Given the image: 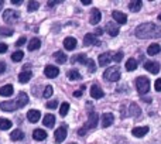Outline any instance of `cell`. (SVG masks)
<instances>
[{"mask_svg": "<svg viewBox=\"0 0 161 144\" xmlns=\"http://www.w3.org/2000/svg\"><path fill=\"white\" fill-rule=\"evenodd\" d=\"M69 144H76V143H69Z\"/></svg>", "mask_w": 161, "mask_h": 144, "instance_id": "9f6ffc18", "label": "cell"}, {"mask_svg": "<svg viewBox=\"0 0 161 144\" xmlns=\"http://www.w3.org/2000/svg\"><path fill=\"white\" fill-rule=\"evenodd\" d=\"M44 74L47 78L53 79V78H57L59 75V69H58V67H55V65H47L44 69Z\"/></svg>", "mask_w": 161, "mask_h": 144, "instance_id": "52a82bcc", "label": "cell"}, {"mask_svg": "<svg viewBox=\"0 0 161 144\" xmlns=\"http://www.w3.org/2000/svg\"><path fill=\"white\" fill-rule=\"evenodd\" d=\"M42 96L45 97V99H48V97L53 96V86L51 85H47L44 88V92H42Z\"/></svg>", "mask_w": 161, "mask_h": 144, "instance_id": "f35d334b", "label": "cell"}, {"mask_svg": "<svg viewBox=\"0 0 161 144\" xmlns=\"http://www.w3.org/2000/svg\"><path fill=\"white\" fill-rule=\"evenodd\" d=\"M147 133H148L147 126H143V127H134L133 130H131V134H133L134 137H144Z\"/></svg>", "mask_w": 161, "mask_h": 144, "instance_id": "ffe728a7", "label": "cell"}, {"mask_svg": "<svg viewBox=\"0 0 161 144\" xmlns=\"http://www.w3.org/2000/svg\"><path fill=\"white\" fill-rule=\"evenodd\" d=\"M154 88H156L157 92H161V78H158V79L154 82Z\"/></svg>", "mask_w": 161, "mask_h": 144, "instance_id": "7bdbcfd3", "label": "cell"}, {"mask_svg": "<svg viewBox=\"0 0 161 144\" xmlns=\"http://www.w3.org/2000/svg\"><path fill=\"white\" fill-rule=\"evenodd\" d=\"M0 109L4 112H14L19 109V106H17L16 102H13V100H7V102H2L0 103Z\"/></svg>", "mask_w": 161, "mask_h": 144, "instance_id": "ba28073f", "label": "cell"}, {"mask_svg": "<svg viewBox=\"0 0 161 144\" xmlns=\"http://www.w3.org/2000/svg\"><path fill=\"white\" fill-rule=\"evenodd\" d=\"M123 59V53L122 51H119V53H116L113 55V61H116V62H120Z\"/></svg>", "mask_w": 161, "mask_h": 144, "instance_id": "b9f144b4", "label": "cell"}, {"mask_svg": "<svg viewBox=\"0 0 161 144\" xmlns=\"http://www.w3.org/2000/svg\"><path fill=\"white\" fill-rule=\"evenodd\" d=\"M53 57L58 64H65V62H67V54H64L62 51H57Z\"/></svg>", "mask_w": 161, "mask_h": 144, "instance_id": "f1b7e54d", "label": "cell"}, {"mask_svg": "<svg viewBox=\"0 0 161 144\" xmlns=\"http://www.w3.org/2000/svg\"><path fill=\"white\" fill-rule=\"evenodd\" d=\"M13 33L14 31L8 27H0V36H3V37H10V36H13Z\"/></svg>", "mask_w": 161, "mask_h": 144, "instance_id": "8d00e7d4", "label": "cell"}, {"mask_svg": "<svg viewBox=\"0 0 161 144\" xmlns=\"http://www.w3.org/2000/svg\"><path fill=\"white\" fill-rule=\"evenodd\" d=\"M71 61H72V64H76V62H78V64H82V65L88 64V58H86L85 54H78V55H75Z\"/></svg>", "mask_w": 161, "mask_h": 144, "instance_id": "d4e9b609", "label": "cell"}, {"mask_svg": "<svg viewBox=\"0 0 161 144\" xmlns=\"http://www.w3.org/2000/svg\"><path fill=\"white\" fill-rule=\"evenodd\" d=\"M134 36L140 40L161 38V25L154 23H143L134 30Z\"/></svg>", "mask_w": 161, "mask_h": 144, "instance_id": "6da1fadb", "label": "cell"}, {"mask_svg": "<svg viewBox=\"0 0 161 144\" xmlns=\"http://www.w3.org/2000/svg\"><path fill=\"white\" fill-rule=\"evenodd\" d=\"M91 96L93 97V99H100V97L105 96V92L102 91V88L97 85H93L91 88Z\"/></svg>", "mask_w": 161, "mask_h": 144, "instance_id": "9a60e30c", "label": "cell"}, {"mask_svg": "<svg viewBox=\"0 0 161 144\" xmlns=\"http://www.w3.org/2000/svg\"><path fill=\"white\" fill-rule=\"evenodd\" d=\"M38 6H40V3L37 2V0H33V2H28V6H27V10L30 11H36L37 8H38Z\"/></svg>", "mask_w": 161, "mask_h": 144, "instance_id": "74e56055", "label": "cell"}, {"mask_svg": "<svg viewBox=\"0 0 161 144\" xmlns=\"http://www.w3.org/2000/svg\"><path fill=\"white\" fill-rule=\"evenodd\" d=\"M4 71H6V64L3 61H0V74H3Z\"/></svg>", "mask_w": 161, "mask_h": 144, "instance_id": "7dc6e473", "label": "cell"}, {"mask_svg": "<svg viewBox=\"0 0 161 144\" xmlns=\"http://www.w3.org/2000/svg\"><path fill=\"white\" fill-rule=\"evenodd\" d=\"M160 51H161V47H160V44H151V45H148V48H147V54L148 55H157V54H160Z\"/></svg>", "mask_w": 161, "mask_h": 144, "instance_id": "484cf974", "label": "cell"}, {"mask_svg": "<svg viewBox=\"0 0 161 144\" xmlns=\"http://www.w3.org/2000/svg\"><path fill=\"white\" fill-rule=\"evenodd\" d=\"M112 59H113L112 53L100 54V55H99V65H100V67H106V65H109L112 62Z\"/></svg>", "mask_w": 161, "mask_h": 144, "instance_id": "7c38bea8", "label": "cell"}, {"mask_svg": "<svg viewBox=\"0 0 161 144\" xmlns=\"http://www.w3.org/2000/svg\"><path fill=\"white\" fill-rule=\"evenodd\" d=\"M68 112H69V103L64 102V103L61 105V108H59V114H61V116L64 117V116H67Z\"/></svg>", "mask_w": 161, "mask_h": 144, "instance_id": "e575fe53", "label": "cell"}, {"mask_svg": "<svg viewBox=\"0 0 161 144\" xmlns=\"http://www.w3.org/2000/svg\"><path fill=\"white\" fill-rule=\"evenodd\" d=\"M114 122V116L112 113H103L102 114V127H109Z\"/></svg>", "mask_w": 161, "mask_h": 144, "instance_id": "4fadbf2b", "label": "cell"}, {"mask_svg": "<svg viewBox=\"0 0 161 144\" xmlns=\"http://www.w3.org/2000/svg\"><path fill=\"white\" fill-rule=\"evenodd\" d=\"M13 92H14L13 86H11V85H4V86H2V88H0V96L8 97V96H11V95H13Z\"/></svg>", "mask_w": 161, "mask_h": 144, "instance_id": "cb8c5ba5", "label": "cell"}, {"mask_svg": "<svg viewBox=\"0 0 161 144\" xmlns=\"http://www.w3.org/2000/svg\"><path fill=\"white\" fill-rule=\"evenodd\" d=\"M16 103H17V106H19V109L27 105V103H28V96H27V93H25V92H20V93L17 95Z\"/></svg>", "mask_w": 161, "mask_h": 144, "instance_id": "ac0fdd59", "label": "cell"}, {"mask_svg": "<svg viewBox=\"0 0 161 144\" xmlns=\"http://www.w3.org/2000/svg\"><path fill=\"white\" fill-rule=\"evenodd\" d=\"M3 4H4V0H0V10H2V7H3Z\"/></svg>", "mask_w": 161, "mask_h": 144, "instance_id": "db71d44e", "label": "cell"}, {"mask_svg": "<svg viewBox=\"0 0 161 144\" xmlns=\"http://www.w3.org/2000/svg\"><path fill=\"white\" fill-rule=\"evenodd\" d=\"M83 44L85 45H100V41L96 38V36L92 33L86 34L85 37H83Z\"/></svg>", "mask_w": 161, "mask_h": 144, "instance_id": "30bf717a", "label": "cell"}, {"mask_svg": "<svg viewBox=\"0 0 161 144\" xmlns=\"http://www.w3.org/2000/svg\"><path fill=\"white\" fill-rule=\"evenodd\" d=\"M86 131H88V130H86V129L80 127V129H79V130H78V134H79V136H80V137H83V136H85V134H86Z\"/></svg>", "mask_w": 161, "mask_h": 144, "instance_id": "bcb514c9", "label": "cell"}, {"mask_svg": "<svg viewBox=\"0 0 161 144\" xmlns=\"http://www.w3.org/2000/svg\"><path fill=\"white\" fill-rule=\"evenodd\" d=\"M20 16L19 13H17L16 10H13V8H8V10H6L4 13H3V20H4L7 24H16L17 21H19Z\"/></svg>", "mask_w": 161, "mask_h": 144, "instance_id": "277c9868", "label": "cell"}, {"mask_svg": "<svg viewBox=\"0 0 161 144\" xmlns=\"http://www.w3.org/2000/svg\"><path fill=\"white\" fill-rule=\"evenodd\" d=\"M120 76H122V74H120L119 67H110L103 74V78L106 80H109V82H117L120 79Z\"/></svg>", "mask_w": 161, "mask_h": 144, "instance_id": "7a4b0ae2", "label": "cell"}, {"mask_svg": "<svg viewBox=\"0 0 161 144\" xmlns=\"http://www.w3.org/2000/svg\"><path fill=\"white\" fill-rule=\"evenodd\" d=\"M33 139L37 140V141H42V140L47 139V133H45L42 129H36L33 131Z\"/></svg>", "mask_w": 161, "mask_h": 144, "instance_id": "44dd1931", "label": "cell"}, {"mask_svg": "<svg viewBox=\"0 0 161 144\" xmlns=\"http://www.w3.org/2000/svg\"><path fill=\"white\" fill-rule=\"evenodd\" d=\"M67 127L65 126H61L55 130V134H54V139H55V143H62L65 139H67Z\"/></svg>", "mask_w": 161, "mask_h": 144, "instance_id": "8992f818", "label": "cell"}, {"mask_svg": "<svg viewBox=\"0 0 161 144\" xmlns=\"http://www.w3.org/2000/svg\"><path fill=\"white\" fill-rule=\"evenodd\" d=\"M136 88L140 95H146L150 91V80L146 76H139L136 79Z\"/></svg>", "mask_w": 161, "mask_h": 144, "instance_id": "3957f363", "label": "cell"}, {"mask_svg": "<svg viewBox=\"0 0 161 144\" xmlns=\"http://www.w3.org/2000/svg\"><path fill=\"white\" fill-rule=\"evenodd\" d=\"M112 17H113V20L117 24H126V23H127V16H126L125 13H122V11L114 10L113 13H112Z\"/></svg>", "mask_w": 161, "mask_h": 144, "instance_id": "9c48e42d", "label": "cell"}, {"mask_svg": "<svg viewBox=\"0 0 161 144\" xmlns=\"http://www.w3.org/2000/svg\"><path fill=\"white\" fill-rule=\"evenodd\" d=\"M88 69L89 72H95L96 71V67H95V62H93V59H88Z\"/></svg>", "mask_w": 161, "mask_h": 144, "instance_id": "ab89813d", "label": "cell"}, {"mask_svg": "<svg viewBox=\"0 0 161 144\" xmlns=\"http://www.w3.org/2000/svg\"><path fill=\"white\" fill-rule=\"evenodd\" d=\"M100 19H102V14H100V11L97 10V8H92L91 11V17H89V21H91V24H97V23L100 21Z\"/></svg>", "mask_w": 161, "mask_h": 144, "instance_id": "2e32d148", "label": "cell"}, {"mask_svg": "<svg viewBox=\"0 0 161 144\" xmlns=\"http://www.w3.org/2000/svg\"><path fill=\"white\" fill-rule=\"evenodd\" d=\"M23 58H24V53H23V51H16V53H13V55H11V59H13L14 62L21 61Z\"/></svg>", "mask_w": 161, "mask_h": 144, "instance_id": "d590c367", "label": "cell"}, {"mask_svg": "<svg viewBox=\"0 0 161 144\" xmlns=\"http://www.w3.org/2000/svg\"><path fill=\"white\" fill-rule=\"evenodd\" d=\"M7 50H8L7 44H4V42H0V54H4Z\"/></svg>", "mask_w": 161, "mask_h": 144, "instance_id": "ee69618b", "label": "cell"}, {"mask_svg": "<svg viewBox=\"0 0 161 144\" xmlns=\"http://www.w3.org/2000/svg\"><path fill=\"white\" fill-rule=\"evenodd\" d=\"M143 7V3L140 2V0H133V2L129 3V10L133 11V13H137V11H140Z\"/></svg>", "mask_w": 161, "mask_h": 144, "instance_id": "7402d4cb", "label": "cell"}, {"mask_svg": "<svg viewBox=\"0 0 161 144\" xmlns=\"http://www.w3.org/2000/svg\"><path fill=\"white\" fill-rule=\"evenodd\" d=\"M82 92H83V91H75V92H74V96H75V97L82 96Z\"/></svg>", "mask_w": 161, "mask_h": 144, "instance_id": "681fc988", "label": "cell"}, {"mask_svg": "<svg viewBox=\"0 0 161 144\" xmlns=\"http://www.w3.org/2000/svg\"><path fill=\"white\" fill-rule=\"evenodd\" d=\"M10 139L13 140V141H20V140L24 139V133H23L20 129H16L13 133H10Z\"/></svg>", "mask_w": 161, "mask_h": 144, "instance_id": "83f0119b", "label": "cell"}, {"mask_svg": "<svg viewBox=\"0 0 161 144\" xmlns=\"http://www.w3.org/2000/svg\"><path fill=\"white\" fill-rule=\"evenodd\" d=\"M41 47V41L38 38H31L28 42V51H36Z\"/></svg>", "mask_w": 161, "mask_h": 144, "instance_id": "f546056e", "label": "cell"}, {"mask_svg": "<svg viewBox=\"0 0 161 144\" xmlns=\"http://www.w3.org/2000/svg\"><path fill=\"white\" fill-rule=\"evenodd\" d=\"M91 3H92V0H82V4H85V6L91 4Z\"/></svg>", "mask_w": 161, "mask_h": 144, "instance_id": "816d5d0a", "label": "cell"}, {"mask_svg": "<svg viewBox=\"0 0 161 144\" xmlns=\"http://www.w3.org/2000/svg\"><path fill=\"white\" fill-rule=\"evenodd\" d=\"M24 44H25V37H21V38H19V40H17V42H16L17 47H21V45H24Z\"/></svg>", "mask_w": 161, "mask_h": 144, "instance_id": "f6af8a7d", "label": "cell"}, {"mask_svg": "<svg viewBox=\"0 0 161 144\" xmlns=\"http://www.w3.org/2000/svg\"><path fill=\"white\" fill-rule=\"evenodd\" d=\"M57 3H59V2H54V0H51V2H48V6H50V7H54Z\"/></svg>", "mask_w": 161, "mask_h": 144, "instance_id": "f907efd6", "label": "cell"}, {"mask_svg": "<svg viewBox=\"0 0 161 144\" xmlns=\"http://www.w3.org/2000/svg\"><path fill=\"white\" fill-rule=\"evenodd\" d=\"M11 3H13V4H20L21 0H11Z\"/></svg>", "mask_w": 161, "mask_h": 144, "instance_id": "f5cc1de1", "label": "cell"}, {"mask_svg": "<svg viewBox=\"0 0 161 144\" xmlns=\"http://www.w3.org/2000/svg\"><path fill=\"white\" fill-rule=\"evenodd\" d=\"M126 69L127 71H136L137 69V61L134 58H129L126 62Z\"/></svg>", "mask_w": 161, "mask_h": 144, "instance_id": "1f68e13d", "label": "cell"}, {"mask_svg": "<svg viewBox=\"0 0 161 144\" xmlns=\"http://www.w3.org/2000/svg\"><path fill=\"white\" fill-rule=\"evenodd\" d=\"M158 20H160V21H161V14H158Z\"/></svg>", "mask_w": 161, "mask_h": 144, "instance_id": "11a10c76", "label": "cell"}, {"mask_svg": "<svg viewBox=\"0 0 161 144\" xmlns=\"http://www.w3.org/2000/svg\"><path fill=\"white\" fill-rule=\"evenodd\" d=\"M97 122H99V114L96 113V112H89V116H88V122L85 123V126H83V129H86V130H89V129H95L97 126Z\"/></svg>", "mask_w": 161, "mask_h": 144, "instance_id": "5b68a950", "label": "cell"}, {"mask_svg": "<svg viewBox=\"0 0 161 144\" xmlns=\"http://www.w3.org/2000/svg\"><path fill=\"white\" fill-rule=\"evenodd\" d=\"M31 76H33L31 71H23V72H20V75H19V82H20V83H27L28 80L31 79Z\"/></svg>", "mask_w": 161, "mask_h": 144, "instance_id": "603a6c76", "label": "cell"}, {"mask_svg": "<svg viewBox=\"0 0 161 144\" xmlns=\"http://www.w3.org/2000/svg\"><path fill=\"white\" fill-rule=\"evenodd\" d=\"M106 31H108V34L110 37H116L117 34H119V27L116 25V23H113V21H110V23H108L106 24Z\"/></svg>", "mask_w": 161, "mask_h": 144, "instance_id": "5bb4252c", "label": "cell"}, {"mask_svg": "<svg viewBox=\"0 0 161 144\" xmlns=\"http://www.w3.org/2000/svg\"><path fill=\"white\" fill-rule=\"evenodd\" d=\"M40 117H41V113H40L38 110H36V109H31V110H28L27 113V119L28 122L31 123H37L40 120Z\"/></svg>", "mask_w": 161, "mask_h": 144, "instance_id": "e0dca14e", "label": "cell"}, {"mask_svg": "<svg viewBox=\"0 0 161 144\" xmlns=\"http://www.w3.org/2000/svg\"><path fill=\"white\" fill-rule=\"evenodd\" d=\"M139 114H140L139 106H137L136 103H130V106H129V113H127V116H139Z\"/></svg>", "mask_w": 161, "mask_h": 144, "instance_id": "4dcf8cb0", "label": "cell"}, {"mask_svg": "<svg viewBox=\"0 0 161 144\" xmlns=\"http://www.w3.org/2000/svg\"><path fill=\"white\" fill-rule=\"evenodd\" d=\"M10 127H11V122H10V120L2 117V119H0V130H8Z\"/></svg>", "mask_w": 161, "mask_h": 144, "instance_id": "d6a6232c", "label": "cell"}, {"mask_svg": "<svg viewBox=\"0 0 161 144\" xmlns=\"http://www.w3.org/2000/svg\"><path fill=\"white\" fill-rule=\"evenodd\" d=\"M68 78L71 80H79L82 76H80V74L76 69H71V71H68Z\"/></svg>", "mask_w": 161, "mask_h": 144, "instance_id": "836d02e7", "label": "cell"}, {"mask_svg": "<svg viewBox=\"0 0 161 144\" xmlns=\"http://www.w3.org/2000/svg\"><path fill=\"white\" fill-rule=\"evenodd\" d=\"M144 68L147 69L148 72H151V74H154V75H157L160 72V64L158 62H156V61H148V62H146L144 64Z\"/></svg>", "mask_w": 161, "mask_h": 144, "instance_id": "8fae6325", "label": "cell"}, {"mask_svg": "<svg viewBox=\"0 0 161 144\" xmlns=\"http://www.w3.org/2000/svg\"><path fill=\"white\" fill-rule=\"evenodd\" d=\"M64 47L65 50L68 51H72L76 48V40L74 38V37H67V38L64 40Z\"/></svg>", "mask_w": 161, "mask_h": 144, "instance_id": "d6986e66", "label": "cell"}, {"mask_svg": "<svg viewBox=\"0 0 161 144\" xmlns=\"http://www.w3.org/2000/svg\"><path fill=\"white\" fill-rule=\"evenodd\" d=\"M44 126H47V127H54V125H55V116L54 114H45L44 116Z\"/></svg>", "mask_w": 161, "mask_h": 144, "instance_id": "4316f807", "label": "cell"}, {"mask_svg": "<svg viewBox=\"0 0 161 144\" xmlns=\"http://www.w3.org/2000/svg\"><path fill=\"white\" fill-rule=\"evenodd\" d=\"M57 106H58V100H50V102H47V108L48 109H55Z\"/></svg>", "mask_w": 161, "mask_h": 144, "instance_id": "60d3db41", "label": "cell"}, {"mask_svg": "<svg viewBox=\"0 0 161 144\" xmlns=\"http://www.w3.org/2000/svg\"><path fill=\"white\" fill-rule=\"evenodd\" d=\"M102 34H103L102 28H96V30H95V36H102Z\"/></svg>", "mask_w": 161, "mask_h": 144, "instance_id": "c3c4849f", "label": "cell"}]
</instances>
